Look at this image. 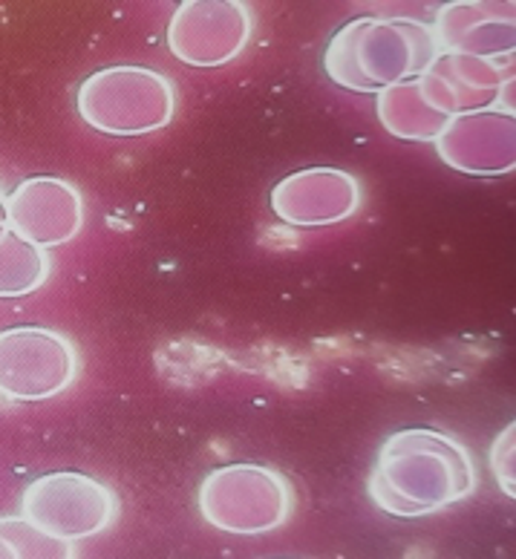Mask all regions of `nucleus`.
Wrapping results in <instances>:
<instances>
[{"label": "nucleus", "mask_w": 516, "mask_h": 559, "mask_svg": "<svg viewBox=\"0 0 516 559\" xmlns=\"http://www.w3.org/2000/svg\"><path fill=\"white\" fill-rule=\"evenodd\" d=\"M174 84L144 67H107L79 87L81 119L113 136L162 128L174 116Z\"/></svg>", "instance_id": "f257e3e1"}, {"label": "nucleus", "mask_w": 516, "mask_h": 559, "mask_svg": "<svg viewBox=\"0 0 516 559\" xmlns=\"http://www.w3.org/2000/svg\"><path fill=\"white\" fill-rule=\"evenodd\" d=\"M79 378V346L47 326H12L0 332V399H58Z\"/></svg>", "instance_id": "f03ea898"}, {"label": "nucleus", "mask_w": 516, "mask_h": 559, "mask_svg": "<svg viewBox=\"0 0 516 559\" xmlns=\"http://www.w3.org/2000/svg\"><path fill=\"white\" fill-rule=\"evenodd\" d=\"M21 513L44 534L79 543L104 534L119 516V499L104 481L87 473H47L30 481L21 496Z\"/></svg>", "instance_id": "7ed1b4c3"}, {"label": "nucleus", "mask_w": 516, "mask_h": 559, "mask_svg": "<svg viewBox=\"0 0 516 559\" xmlns=\"http://www.w3.org/2000/svg\"><path fill=\"white\" fill-rule=\"evenodd\" d=\"M3 223L38 248L75 240L84 223L79 188L58 176H33L3 200Z\"/></svg>", "instance_id": "20e7f679"}, {"label": "nucleus", "mask_w": 516, "mask_h": 559, "mask_svg": "<svg viewBox=\"0 0 516 559\" xmlns=\"http://www.w3.org/2000/svg\"><path fill=\"white\" fill-rule=\"evenodd\" d=\"M49 257L44 248L24 240L9 225L0 231V297L33 295L49 277Z\"/></svg>", "instance_id": "39448f33"}, {"label": "nucleus", "mask_w": 516, "mask_h": 559, "mask_svg": "<svg viewBox=\"0 0 516 559\" xmlns=\"http://www.w3.org/2000/svg\"><path fill=\"white\" fill-rule=\"evenodd\" d=\"M0 557H75V545L21 516H0Z\"/></svg>", "instance_id": "423d86ee"}, {"label": "nucleus", "mask_w": 516, "mask_h": 559, "mask_svg": "<svg viewBox=\"0 0 516 559\" xmlns=\"http://www.w3.org/2000/svg\"><path fill=\"white\" fill-rule=\"evenodd\" d=\"M3 200H7V197H3V191H0V223H3Z\"/></svg>", "instance_id": "0eeeda50"}]
</instances>
